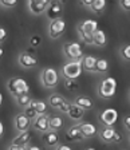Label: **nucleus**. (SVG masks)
<instances>
[{"label": "nucleus", "instance_id": "1", "mask_svg": "<svg viewBox=\"0 0 130 150\" xmlns=\"http://www.w3.org/2000/svg\"><path fill=\"white\" fill-rule=\"evenodd\" d=\"M82 71H83V67H82L81 60H68L60 69V74L66 81H77L81 76Z\"/></svg>", "mask_w": 130, "mask_h": 150}, {"label": "nucleus", "instance_id": "2", "mask_svg": "<svg viewBox=\"0 0 130 150\" xmlns=\"http://www.w3.org/2000/svg\"><path fill=\"white\" fill-rule=\"evenodd\" d=\"M117 93V81L113 76L102 79L101 83L98 84V95L103 99H109L115 95Z\"/></svg>", "mask_w": 130, "mask_h": 150}, {"label": "nucleus", "instance_id": "3", "mask_svg": "<svg viewBox=\"0 0 130 150\" xmlns=\"http://www.w3.org/2000/svg\"><path fill=\"white\" fill-rule=\"evenodd\" d=\"M7 90L13 98H18L22 94H27L30 91L28 83L22 78H11L7 82Z\"/></svg>", "mask_w": 130, "mask_h": 150}, {"label": "nucleus", "instance_id": "4", "mask_svg": "<svg viewBox=\"0 0 130 150\" xmlns=\"http://www.w3.org/2000/svg\"><path fill=\"white\" fill-rule=\"evenodd\" d=\"M59 74L53 67H46L40 72V83L47 88H54L58 86Z\"/></svg>", "mask_w": 130, "mask_h": 150}, {"label": "nucleus", "instance_id": "5", "mask_svg": "<svg viewBox=\"0 0 130 150\" xmlns=\"http://www.w3.org/2000/svg\"><path fill=\"white\" fill-rule=\"evenodd\" d=\"M63 52L65 56L70 60H81L83 58V50L78 42H67L63 44Z\"/></svg>", "mask_w": 130, "mask_h": 150}, {"label": "nucleus", "instance_id": "6", "mask_svg": "<svg viewBox=\"0 0 130 150\" xmlns=\"http://www.w3.org/2000/svg\"><path fill=\"white\" fill-rule=\"evenodd\" d=\"M66 31V23L62 18L50 22L48 24V36L51 39H59Z\"/></svg>", "mask_w": 130, "mask_h": 150}, {"label": "nucleus", "instance_id": "7", "mask_svg": "<svg viewBox=\"0 0 130 150\" xmlns=\"http://www.w3.org/2000/svg\"><path fill=\"white\" fill-rule=\"evenodd\" d=\"M48 6H50L48 0H30V1L27 3L28 11H30L32 15H36V16L47 12Z\"/></svg>", "mask_w": 130, "mask_h": 150}, {"label": "nucleus", "instance_id": "8", "mask_svg": "<svg viewBox=\"0 0 130 150\" xmlns=\"http://www.w3.org/2000/svg\"><path fill=\"white\" fill-rule=\"evenodd\" d=\"M32 126V119H30L24 112H20L18 115H15L13 118V127L18 133H23V131L30 130V127Z\"/></svg>", "mask_w": 130, "mask_h": 150}, {"label": "nucleus", "instance_id": "9", "mask_svg": "<svg viewBox=\"0 0 130 150\" xmlns=\"http://www.w3.org/2000/svg\"><path fill=\"white\" fill-rule=\"evenodd\" d=\"M99 122L105 126H114L118 121V111L115 109H105L98 117Z\"/></svg>", "mask_w": 130, "mask_h": 150}, {"label": "nucleus", "instance_id": "10", "mask_svg": "<svg viewBox=\"0 0 130 150\" xmlns=\"http://www.w3.org/2000/svg\"><path fill=\"white\" fill-rule=\"evenodd\" d=\"M50 117L48 114H40L32 121V129L39 133H46L50 130Z\"/></svg>", "mask_w": 130, "mask_h": 150}, {"label": "nucleus", "instance_id": "11", "mask_svg": "<svg viewBox=\"0 0 130 150\" xmlns=\"http://www.w3.org/2000/svg\"><path fill=\"white\" fill-rule=\"evenodd\" d=\"M63 15V3L62 1H50L48 9H47V18L50 22L60 19Z\"/></svg>", "mask_w": 130, "mask_h": 150}, {"label": "nucleus", "instance_id": "12", "mask_svg": "<svg viewBox=\"0 0 130 150\" xmlns=\"http://www.w3.org/2000/svg\"><path fill=\"white\" fill-rule=\"evenodd\" d=\"M18 62L23 69H27V70L32 69V67H35V66L38 64V59L32 55V54L28 52V51H23V52L19 54Z\"/></svg>", "mask_w": 130, "mask_h": 150}, {"label": "nucleus", "instance_id": "13", "mask_svg": "<svg viewBox=\"0 0 130 150\" xmlns=\"http://www.w3.org/2000/svg\"><path fill=\"white\" fill-rule=\"evenodd\" d=\"M34 138V130H27L23 133H18L12 139V145H20V146H28Z\"/></svg>", "mask_w": 130, "mask_h": 150}, {"label": "nucleus", "instance_id": "14", "mask_svg": "<svg viewBox=\"0 0 130 150\" xmlns=\"http://www.w3.org/2000/svg\"><path fill=\"white\" fill-rule=\"evenodd\" d=\"M42 141L43 144L46 145L47 147H55L59 145V135H58V131H53V130H48L46 133H43L42 135Z\"/></svg>", "mask_w": 130, "mask_h": 150}, {"label": "nucleus", "instance_id": "15", "mask_svg": "<svg viewBox=\"0 0 130 150\" xmlns=\"http://www.w3.org/2000/svg\"><path fill=\"white\" fill-rule=\"evenodd\" d=\"M97 58L93 55H85L81 59L82 67L86 72H97Z\"/></svg>", "mask_w": 130, "mask_h": 150}, {"label": "nucleus", "instance_id": "16", "mask_svg": "<svg viewBox=\"0 0 130 150\" xmlns=\"http://www.w3.org/2000/svg\"><path fill=\"white\" fill-rule=\"evenodd\" d=\"M77 27L81 28L82 31H85L86 34L94 35V32L98 30V23H97V20H94V19H86V20L79 23Z\"/></svg>", "mask_w": 130, "mask_h": 150}, {"label": "nucleus", "instance_id": "17", "mask_svg": "<svg viewBox=\"0 0 130 150\" xmlns=\"http://www.w3.org/2000/svg\"><path fill=\"white\" fill-rule=\"evenodd\" d=\"M115 133H117V130L113 126H105V127L101 129V131H99V138L105 144H113Z\"/></svg>", "mask_w": 130, "mask_h": 150}, {"label": "nucleus", "instance_id": "18", "mask_svg": "<svg viewBox=\"0 0 130 150\" xmlns=\"http://www.w3.org/2000/svg\"><path fill=\"white\" fill-rule=\"evenodd\" d=\"M78 126H79V130L82 131V134H83L85 138H93L98 133L97 127L93 123H90V122H83V123H79Z\"/></svg>", "mask_w": 130, "mask_h": 150}, {"label": "nucleus", "instance_id": "19", "mask_svg": "<svg viewBox=\"0 0 130 150\" xmlns=\"http://www.w3.org/2000/svg\"><path fill=\"white\" fill-rule=\"evenodd\" d=\"M66 138L68 141H71V142H77V141H82L83 139V134H82V131L79 130V126H72L70 127L67 131H66Z\"/></svg>", "mask_w": 130, "mask_h": 150}, {"label": "nucleus", "instance_id": "20", "mask_svg": "<svg viewBox=\"0 0 130 150\" xmlns=\"http://www.w3.org/2000/svg\"><path fill=\"white\" fill-rule=\"evenodd\" d=\"M67 115H68V118L71 119V121H81V119L83 118V115H85V110L72 102L71 107H70V111H68Z\"/></svg>", "mask_w": 130, "mask_h": 150}, {"label": "nucleus", "instance_id": "21", "mask_svg": "<svg viewBox=\"0 0 130 150\" xmlns=\"http://www.w3.org/2000/svg\"><path fill=\"white\" fill-rule=\"evenodd\" d=\"M66 100H67V99H66V98L63 97L62 94H59V93H53V94H51V95L48 97V105H50L51 107H54V109L58 110L59 107H60V106L63 105V103L66 102Z\"/></svg>", "mask_w": 130, "mask_h": 150}, {"label": "nucleus", "instance_id": "22", "mask_svg": "<svg viewBox=\"0 0 130 150\" xmlns=\"http://www.w3.org/2000/svg\"><path fill=\"white\" fill-rule=\"evenodd\" d=\"M63 126H65V122H63L62 117H58V115L50 117V130L59 131L63 129Z\"/></svg>", "mask_w": 130, "mask_h": 150}, {"label": "nucleus", "instance_id": "23", "mask_svg": "<svg viewBox=\"0 0 130 150\" xmlns=\"http://www.w3.org/2000/svg\"><path fill=\"white\" fill-rule=\"evenodd\" d=\"M93 38H94V44H95V46H98V47H105L106 43H107L106 34L102 31V30H99V28L95 32H94Z\"/></svg>", "mask_w": 130, "mask_h": 150}, {"label": "nucleus", "instance_id": "24", "mask_svg": "<svg viewBox=\"0 0 130 150\" xmlns=\"http://www.w3.org/2000/svg\"><path fill=\"white\" fill-rule=\"evenodd\" d=\"M74 103H75V105H78L79 107H82L83 110L93 109V106H94L93 100L90 99V98H87V97H83V95H81V97H77V98H75Z\"/></svg>", "mask_w": 130, "mask_h": 150}, {"label": "nucleus", "instance_id": "25", "mask_svg": "<svg viewBox=\"0 0 130 150\" xmlns=\"http://www.w3.org/2000/svg\"><path fill=\"white\" fill-rule=\"evenodd\" d=\"M30 107H32V109L35 110V111L40 115V114H46L47 111V103L44 102V100H39V99H32L31 105H30Z\"/></svg>", "mask_w": 130, "mask_h": 150}, {"label": "nucleus", "instance_id": "26", "mask_svg": "<svg viewBox=\"0 0 130 150\" xmlns=\"http://www.w3.org/2000/svg\"><path fill=\"white\" fill-rule=\"evenodd\" d=\"M15 99H16V105L20 106V107H23V109H27V107L31 105V102H32V98H31V95H30L28 93L19 95V97L15 98Z\"/></svg>", "mask_w": 130, "mask_h": 150}, {"label": "nucleus", "instance_id": "27", "mask_svg": "<svg viewBox=\"0 0 130 150\" xmlns=\"http://www.w3.org/2000/svg\"><path fill=\"white\" fill-rule=\"evenodd\" d=\"M77 31H78V36H79V40H81L83 44H87V46H91V44H94V38H93V35L86 34V32L82 31L81 28H78V27H77Z\"/></svg>", "mask_w": 130, "mask_h": 150}, {"label": "nucleus", "instance_id": "28", "mask_svg": "<svg viewBox=\"0 0 130 150\" xmlns=\"http://www.w3.org/2000/svg\"><path fill=\"white\" fill-rule=\"evenodd\" d=\"M106 8V1L105 0H94L93 6L90 7V11L93 13H97V15H99V13H102L103 11H105Z\"/></svg>", "mask_w": 130, "mask_h": 150}, {"label": "nucleus", "instance_id": "29", "mask_svg": "<svg viewBox=\"0 0 130 150\" xmlns=\"http://www.w3.org/2000/svg\"><path fill=\"white\" fill-rule=\"evenodd\" d=\"M110 69V64H109V60L105 58H99L97 60V72L98 74H106Z\"/></svg>", "mask_w": 130, "mask_h": 150}, {"label": "nucleus", "instance_id": "30", "mask_svg": "<svg viewBox=\"0 0 130 150\" xmlns=\"http://www.w3.org/2000/svg\"><path fill=\"white\" fill-rule=\"evenodd\" d=\"M119 54H121L122 59L130 62V44H124L119 50Z\"/></svg>", "mask_w": 130, "mask_h": 150}, {"label": "nucleus", "instance_id": "31", "mask_svg": "<svg viewBox=\"0 0 130 150\" xmlns=\"http://www.w3.org/2000/svg\"><path fill=\"white\" fill-rule=\"evenodd\" d=\"M65 87L67 88L70 93H74V91H77V88L79 87V86H78L77 81H66L65 79Z\"/></svg>", "mask_w": 130, "mask_h": 150}, {"label": "nucleus", "instance_id": "32", "mask_svg": "<svg viewBox=\"0 0 130 150\" xmlns=\"http://www.w3.org/2000/svg\"><path fill=\"white\" fill-rule=\"evenodd\" d=\"M30 46L31 47H34V48H36V47H39L40 46V43H42V38L39 36V35H32L31 38H30Z\"/></svg>", "mask_w": 130, "mask_h": 150}, {"label": "nucleus", "instance_id": "33", "mask_svg": "<svg viewBox=\"0 0 130 150\" xmlns=\"http://www.w3.org/2000/svg\"><path fill=\"white\" fill-rule=\"evenodd\" d=\"M70 107H71V102H68V100H66L65 103H63L62 106L58 109L59 112H62V114H68V111H70Z\"/></svg>", "mask_w": 130, "mask_h": 150}, {"label": "nucleus", "instance_id": "34", "mask_svg": "<svg viewBox=\"0 0 130 150\" xmlns=\"http://www.w3.org/2000/svg\"><path fill=\"white\" fill-rule=\"evenodd\" d=\"M24 114H26V115H27L30 119H35L38 115H39V114H38V112L35 111V110L32 109V107H30V106H28L27 109L24 110Z\"/></svg>", "mask_w": 130, "mask_h": 150}, {"label": "nucleus", "instance_id": "35", "mask_svg": "<svg viewBox=\"0 0 130 150\" xmlns=\"http://www.w3.org/2000/svg\"><path fill=\"white\" fill-rule=\"evenodd\" d=\"M18 4L16 0H1V6L3 7H7V8H12Z\"/></svg>", "mask_w": 130, "mask_h": 150}, {"label": "nucleus", "instance_id": "36", "mask_svg": "<svg viewBox=\"0 0 130 150\" xmlns=\"http://www.w3.org/2000/svg\"><path fill=\"white\" fill-rule=\"evenodd\" d=\"M119 7L124 9L125 12H130V0H122V1H119Z\"/></svg>", "mask_w": 130, "mask_h": 150}, {"label": "nucleus", "instance_id": "37", "mask_svg": "<svg viewBox=\"0 0 130 150\" xmlns=\"http://www.w3.org/2000/svg\"><path fill=\"white\" fill-rule=\"evenodd\" d=\"M28 146H20V145H9L8 147H7V150H27Z\"/></svg>", "mask_w": 130, "mask_h": 150}, {"label": "nucleus", "instance_id": "38", "mask_svg": "<svg viewBox=\"0 0 130 150\" xmlns=\"http://www.w3.org/2000/svg\"><path fill=\"white\" fill-rule=\"evenodd\" d=\"M122 122H124V126L126 127V130L130 131V115H125L122 118Z\"/></svg>", "mask_w": 130, "mask_h": 150}, {"label": "nucleus", "instance_id": "39", "mask_svg": "<svg viewBox=\"0 0 130 150\" xmlns=\"http://www.w3.org/2000/svg\"><path fill=\"white\" fill-rule=\"evenodd\" d=\"M6 39H7V31L4 30V27H1L0 28V40H1V43H3Z\"/></svg>", "mask_w": 130, "mask_h": 150}, {"label": "nucleus", "instance_id": "40", "mask_svg": "<svg viewBox=\"0 0 130 150\" xmlns=\"http://www.w3.org/2000/svg\"><path fill=\"white\" fill-rule=\"evenodd\" d=\"M93 3H94V0H82L81 1L82 6L86 7V8H89V9H90V7L93 6Z\"/></svg>", "mask_w": 130, "mask_h": 150}, {"label": "nucleus", "instance_id": "41", "mask_svg": "<svg viewBox=\"0 0 130 150\" xmlns=\"http://www.w3.org/2000/svg\"><path fill=\"white\" fill-rule=\"evenodd\" d=\"M55 150H72L71 147L68 146V145H63V144H59L58 146H56Z\"/></svg>", "mask_w": 130, "mask_h": 150}, {"label": "nucleus", "instance_id": "42", "mask_svg": "<svg viewBox=\"0 0 130 150\" xmlns=\"http://www.w3.org/2000/svg\"><path fill=\"white\" fill-rule=\"evenodd\" d=\"M121 141H122V137H121V134L117 131V133H115V135H114V139H113V144H119Z\"/></svg>", "mask_w": 130, "mask_h": 150}, {"label": "nucleus", "instance_id": "43", "mask_svg": "<svg viewBox=\"0 0 130 150\" xmlns=\"http://www.w3.org/2000/svg\"><path fill=\"white\" fill-rule=\"evenodd\" d=\"M27 150H46V149H44V147H40V146H34V145H32V146H28Z\"/></svg>", "mask_w": 130, "mask_h": 150}, {"label": "nucleus", "instance_id": "44", "mask_svg": "<svg viewBox=\"0 0 130 150\" xmlns=\"http://www.w3.org/2000/svg\"><path fill=\"white\" fill-rule=\"evenodd\" d=\"M4 134V125H3V122H0V135L3 137Z\"/></svg>", "mask_w": 130, "mask_h": 150}, {"label": "nucleus", "instance_id": "45", "mask_svg": "<svg viewBox=\"0 0 130 150\" xmlns=\"http://www.w3.org/2000/svg\"><path fill=\"white\" fill-rule=\"evenodd\" d=\"M85 150H95V149H94V147H86Z\"/></svg>", "mask_w": 130, "mask_h": 150}, {"label": "nucleus", "instance_id": "46", "mask_svg": "<svg viewBox=\"0 0 130 150\" xmlns=\"http://www.w3.org/2000/svg\"><path fill=\"white\" fill-rule=\"evenodd\" d=\"M129 142H130V135H129Z\"/></svg>", "mask_w": 130, "mask_h": 150}]
</instances>
